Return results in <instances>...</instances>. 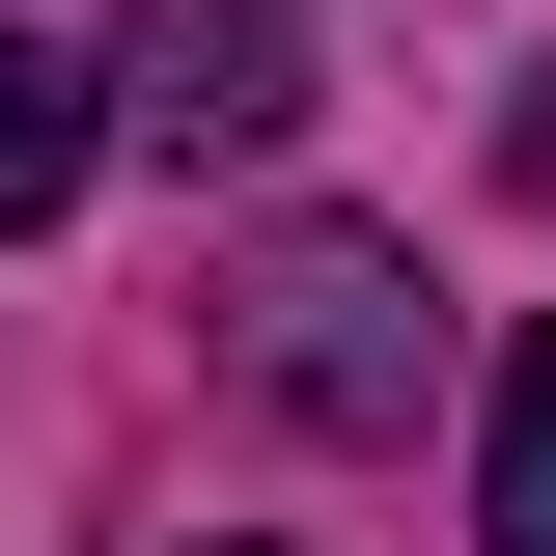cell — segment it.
<instances>
[{
    "mask_svg": "<svg viewBox=\"0 0 556 556\" xmlns=\"http://www.w3.org/2000/svg\"><path fill=\"white\" fill-rule=\"evenodd\" d=\"M501 195H529V223H556V56H529V112H501Z\"/></svg>",
    "mask_w": 556,
    "mask_h": 556,
    "instance_id": "cell-5",
    "label": "cell"
},
{
    "mask_svg": "<svg viewBox=\"0 0 556 556\" xmlns=\"http://www.w3.org/2000/svg\"><path fill=\"white\" fill-rule=\"evenodd\" d=\"M473 529H501V556H556V334L501 362V445H473Z\"/></svg>",
    "mask_w": 556,
    "mask_h": 556,
    "instance_id": "cell-4",
    "label": "cell"
},
{
    "mask_svg": "<svg viewBox=\"0 0 556 556\" xmlns=\"http://www.w3.org/2000/svg\"><path fill=\"white\" fill-rule=\"evenodd\" d=\"M84 112L167 139V167H278V139H306V0H139Z\"/></svg>",
    "mask_w": 556,
    "mask_h": 556,
    "instance_id": "cell-2",
    "label": "cell"
},
{
    "mask_svg": "<svg viewBox=\"0 0 556 556\" xmlns=\"http://www.w3.org/2000/svg\"><path fill=\"white\" fill-rule=\"evenodd\" d=\"M223 362H251L278 417L390 445V417H417V251H362V223H278V251L223 278Z\"/></svg>",
    "mask_w": 556,
    "mask_h": 556,
    "instance_id": "cell-1",
    "label": "cell"
},
{
    "mask_svg": "<svg viewBox=\"0 0 556 556\" xmlns=\"http://www.w3.org/2000/svg\"><path fill=\"white\" fill-rule=\"evenodd\" d=\"M195 556H223V529H195Z\"/></svg>",
    "mask_w": 556,
    "mask_h": 556,
    "instance_id": "cell-6",
    "label": "cell"
},
{
    "mask_svg": "<svg viewBox=\"0 0 556 556\" xmlns=\"http://www.w3.org/2000/svg\"><path fill=\"white\" fill-rule=\"evenodd\" d=\"M84 139H112V112H84V56H56V28H0V223H56Z\"/></svg>",
    "mask_w": 556,
    "mask_h": 556,
    "instance_id": "cell-3",
    "label": "cell"
}]
</instances>
